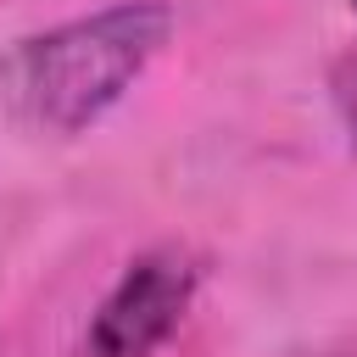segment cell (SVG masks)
<instances>
[{
  "label": "cell",
  "mask_w": 357,
  "mask_h": 357,
  "mask_svg": "<svg viewBox=\"0 0 357 357\" xmlns=\"http://www.w3.org/2000/svg\"><path fill=\"white\" fill-rule=\"evenodd\" d=\"M167 33L173 11L162 0H123L56 22L33 39H17L0 56V95L11 117H22L39 134H84L134 89V78L156 61Z\"/></svg>",
  "instance_id": "1"
},
{
  "label": "cell",
  "mask_w": 357,
  "mask_h": 357,
  "mask_svg": "<svg viewBox=\"0 0 357 357\" xmlns=\"http://www.w3.org/2000/svg\"><path fill=\"white\" fill-rule=\"evenodd\" d=\"M195 290H201V262L184 245L139 251L100 296L84 329V357H156L190 318Z\"/></svg>",
  "instance_id": "2"
},
{
  "label": "cell",
  "mask_w": 357,
  "mask_h": 357,
  "mask_svg": "<svg viewBox=\"0 0 357 357\" xmlns=\"http://www.w3.org/2000/svg\"><path fill=\"white\" fill-rule=\"evenodd\" d=\"M335 106H340L346 128L357 134V56H346V61L335 67Z\"/></svg>",
  "instance_id": "3"
},
{
  "label": "cell",
  "mask_w": 357,
  "mask_h": 357,
  "mask_svg": "<svg viewBox=\"0 0 357 357\" xmlns=\"http://www.w3.org/2000/svg\"><path fill=\"white\" fill-rule=\"evenodd\" d=\"M351 11H357V0H351Z\"/></svg>",
  "instance_id": "4"
}]
</instances>
